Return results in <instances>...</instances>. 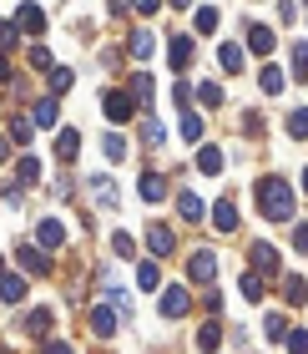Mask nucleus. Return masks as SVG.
<instances>
[{"label":"nucleus","mask_w":308,"mask_h":354,"mask_svg":"<svg viewBox=\"0 0 308 354\" xmlns=\"http://www.w3.org/2000/svg\"><path fill=\"white\" fill-rule=\"evenodd\" d=\"M288 137H298V142H308V106H298V111H288Z\"/></svg>","instance_id":"nucleus-28"},{"label":"nucleus","mask_w":308,"mask_h":354,"mask_svg":"<svg viewBox=\"0 0 308 354\" xmlns=\"http://www.w3.org/2000/svg\"><path fill=\"white\" fill-rule=\"evenodd\" d=\"M177 132H182V142H202V117L198 111H182V127H177Z\"/></svg>","instance_id":"nucleus-25"},{"label":"nucleus","mask_w":308,"mask_h":354,"mask_svg":"<svg viewBox=\"0 0 308 354\" xmlns=\"http://www.w3.org/2000/svg\"><path fill=\"white\" fill-rule=\"evenodd\" d=\"M303 192H308V167H303Z\"/></svg>","instance_id":"nucleus-50"},{"label":"nucleus","mask_w":308,"mask_h":354,"mask_svg":"<svg viewBox=\"0 0 308 354\" xmlns=\"http://www.w3.org/2000/svg\"><path fill=\"white\" fill-rule=\"evenodd\" d=\"M21 329L30 334V339H46V334L56 329V314H51V304H41V309H30V314L21 319Z\"/></svg>","instance_id":"nucleus-4"},{"label":"nucleus","mask_w":308,"mask_h":354,"mask_svg":"<svg viewBox=\"0 0 308 354\" xmlns=\"http://www.w3.org/2000/svg\"><path fill=\"white\" fill-rule=\"evenodd\" d=\"M126 46H132V56H137V61H147V56L157 51V41L147 36V30H132V41H126Z\"/></svg>","instance_id":"nucleus-26"},{"label":"nucleus","mask_w":308,"mask_h":354,"mask_svg":"<svg viewBox=\"0 0 308 354\" xmlns=\"http://www.w3.org/2000/svg\"><path fill=\"white\" fill-rule=\"evenodd\" d=\"M142 198H147V203H162V198H167V177H162V172H142Z\"/></svg>","instance_id":"nucleus-16"},{"label":"nucleus","mask_w":308,"mask_h":354,"mask_svg":"<svg viewBox=\"0 0 308 354\" xmlns=\"http://www.w3.org/2000/svg\"><path fill=\"white\" fill-rule=\"evenodd\" d=\"M192 51H198V46H192V36H177L172 51H167V56H172V71H187V66H192Z\"/></svg>","instance_id":"nucleus-18"},{"label":"nucleus","mask_w":308,"mask_h":354,"mask_svg":"<svg viewBox=\"0 0 308 354\" xmlns=\"http://www.w3.org/2000/svg\"><path fill=\"white\" fill-rule=\"evenodd\" d=\"M26 279H21V273H0V299H6V304H26Z\"/></svg>","instance_id":"nucleus-13"},{"label":"nucleus","mask_w":308,"mask_h":354,"mask_svg":"<svg viewBox=\"0 0 308 354\" xmlns=\"http://www.w3.org/2000/svg\"><path fill=\"white\" fill-rule=\"evenodd\" d=\"M187 6H192V0H172V10H187Z\"/></svg>","instance_id":"nucleus-49"},{"label":"nucleus","mask_w":308,"mask_h":354,"mask_svg":"<svg viewBox=\"0 0 308 354\" xmlns=\"http://www.w3.org/2000/svg\"><path fill=\"white\" fill-rule=\"evenodd\" d=\"M142 142H147V147H162V142H167V132H162V127L147 117V122H142Z\"/></svg>","instance_id":"nucleus-39"},{"label":"nucleus","mask_w":308,"mask_h":354,"mask_svg":"<svg viewBox=\"0 0 308 354\" xmlns=\"http://www.w3.org/2000/svg\"><path fill=\"white\" fill-rule=\"evenodd\" d=\"M30 66H36V71H51V51H46V46H30Z\"/></svg>","instance_id":"nucleus-43"},{"label":"nucleus","mask_w":308,"mask_h":354,"mask_svg":"<svg viewBox=\"0 0 308 354\" xmlns=\"http://www.w3.org/2000/svg\"><path fill=\"white\" fill-rule=\"evenodd\" d=\"M198 172H202V177H218V172H222V147H202V152H198Z\"/></svg>","instance_id":"nucleus-22"},{"label":"nucleus","mask_w":308,"mask_h":354,"mask_svg":"<svg viewBox=\"0 0 308 354\" xmlns=\"http://www.w3.org/2000/svg\"><path fill=\"white\" fill-rule=\"evenodd\" d=\"M61 243H66V228L56 218H41L36 223V248H61Z\"/></svg>","instance_id":"nucleus-12"},{"label":"nucleus","mask_w":308,"mask_h":354,"mask_svg":"<svg viewBox=\"0 0 308 354\" xmlns=\"http://www.w3.org/2000/svg\"><path fill=\"white\" fill-rule=\"evenodd\" d=\"M61 91H71V71H66V66L51 71V96H61Z\"/></svg>","instance_id":"nucleus-41"},{"label":"nucleus","mask_w":308,"mask_h":354,"mask_svg":"<svg viewBox=\"0 0 308 354\" xmlns=\"http://www.w3.org/2000/svg\"><path fill=\"white\" fill-rule=\"evenodd\" d=\"M15 46H21V30H15V21H0V56L15 51Z\"/></svg>","instance_id":"nucleus-33"},{"label":"nucleus","mask_w":308,"mask_h":354,"mask_svg":"<svg viewBox=\"0 0 308 354\" xmlns=\"http://www.w3.org/2000/svg\"><path fill=\"white\" fill-rule=\"evenodd\" d=\"M0 273H6V253H0Z\"/></svg>","instance_id":"nucleus-51"},{"label":"nucleus","mask_w":308,"mask_h":354,"mask_svg":"<svg viewBox=\"0 0 308 354\" xmlns=\"http://www.w3.org/2000/svg\"><path fill=\"white\" fill-rule=\"evenodd\" d=\"M132 10H137V15H157L162 0H132Z\"/></svg>","instance_id":"nucleus-45"},{"label":"nucleus","mask_w":308,"mask_h":354,"mask_svg":"<svg viewBox=\"0 0 308 354\" xmlns=\"http://www.w3.org/2000/svg\"><path fill=\"white\" fill-rule=\"evenodd\" d=\"M91 203L102 207V213H111V207L122 203V187L111 183V177H91Z\"/></svg>","instance_id":"nucleus-6"},{"label":"nucleus","mask_w":308,"mask_h":354,"mask_svg":"<svg viewBox=\"0 0 308 354\" xmlns=\"http://www.w3.org/2000/svg\"><path fill=\"white\" fill-rule=\"evenodd\" d=\"M157 309H162V319H182V314L192 309V294H187L182 283H172L167 294H162V304H157Z\"/></svg>","instance_id":"nucleus-5"},{"label":"nucleus","mask_w":308,"mask_h":354,"mask_svg":"<svg viewBox=\"0 0 308 354\" xmlns=\"http://www.w3.org/2000/svg\"><path fill=\"white\" fill-rule=\"evenodd\" d=\"M111 248H117V259H132V253H137L132 233H117V238H111Z\"/></svg>","instance_id":"nucleus-42"},{"label":"nucleus","mask_w":308,"mask_h":354,"mask_svg":"<svg viewBox=\"0 0 308 354\" xmlns=\"http://www.w3.org/2000/svg\"><path fill=\"white\" fill-rule=\"evenodd\" d=\"M91 334L96 339H111V334H117V309H111V304H96L91 309Z\"/></svg>","instance_id":"nucleus-11"},{"label":"nucleus","mask_w":308,"mask_h":354,"mask_svg":"<svg viewBox=\"0 0 308 354\" xmlns=\"http://www.w3.org/2000/svg\"><path fill=\"white\" fill-rule=\"evenodd\" d=\"M147 248L157 253V259H172V253H177V238H172L167 223H152V228H147Z\"/></svg>","instance_id":"nucleus-8"},{"label":"nucleus","mask_w":308,"mask_h":354,"mask_svg":"<svg viewBox=\"0 0 308 354\" xmlns=\"http://www.w3.org/2000/svg\"><path fill=\"white\" fill-rule=\"evenodd\" d=\"M132 111H137V96L132 91H106V117L111 122H132Z\"/></svg>","instance_id":"nucleus-9"},{"label":"nucleus","mask_w":308,"mask_h":354,"mask_svg":"<svg viewBox=\"0 0 308 354\" xmlns=\"http://www.w3.org/2000/svg\"><path fill=\"white\" fill-rule=\"evenodd\" d=\"M248 268L258 273V279H268V273H278V248H273V243H263V238H258V243L248 248Z\"/></svg>","instance_id":"nucleus-2"},{"label":"nucleus","mask_w":308,"mask_h":354,"mask_svg":"<svg viewBox=\"0 0 308 354\" xmlns=\"http://www.w3.org/2000/svg\"><path fill=\"white\" fill-rule=\"evenodd\" d=\"M15 30H21V36H41V30H46V10L26 0V6L15 10Z\"/></svg>","instance_id":"nucleus-7"},{"label":"nucleus","mask_w":308,"mask_h":354,"mask_svg":"<svg viewBox=\"0 0 308 354\" xmlns=\"http://www.w3.org/2000/svg\"><path fill=\"white\" fill-rule=\"evenodd\" d=\"M30 183H41V162L36 157H21L15 162V187H30Z\"/></svg>","instance_id":"nucleus-21"},{"label":"nucleus","mask_w":308,"mask_h":354,"mask_svg":"<svg viewBox=\"0 0 308 354\" xmlns=\"http://www.w3.org/2000/svg\"><path fill=\"white\" fill-rule=\"evenodd\" d=\"M10 137L21 142V147H26V142L36 137V127H30V117H10Z\"/></svg>","instance_id":"nucleus-35"},{"label":"nucleus","mask_w":308,"mask_h":354,"mask_svg":"<svg viewBox=\"0 0 308 354\" xmlns=\"http://www.w3.org/2000/svg\"><path fill=\"white\" fill-rule=\"evenodd\" d=\"M288 71H293V82L308 76V41H293V56H288Z\"/></svg>","instance_id":"nucleus-24"},{"label":"nucleus","mask_w":308,"mask_h":354,"mask_svg":"<svg viewBox=\"0 0 308 354\" xmlns=\"http://www.w3.org/2000/svg\"><path fill=\"white\" fill-rule=\"evenodd\" d=\"M41 354H71V344H66V339H51V344H46Z\"/></svg>","instance_id":"nucleus-47"},{"label":"nucleus","mask_w":308,"mask_h":354,"mask_svg":"<svg viewBox=\"0 0 308 354\" xmlns=\"http://www.w3.org/2000/svg\"><path fill=\"white\" fill-rule=\"evenodd\" d=\"M248 46H253V56H268L273 51V30L268 26H248Z\"/></svg>","instance_id":"nucleus-23"},{"label":"nucleus","mask_w":308,"mask_h":354,"mask_svg":"<svg viewBox=\"0 0 308 354\" xmlns=\"http://www.w3.org/2000/svg\"><path fill=\"white\" fill-rule=\"evenodd\" d=\"M218 344H222V329H218V324H202V334H198V349H202V354H213Z\"/></svg>","instance_id":"nucleus-32"},{"label":"nucleus","mask_w":308,"mask_h":354,"mask_svg":"<svg viewBox=\"0 0 308 354\" xmlns=\"http://www.w3.org/2000/svg\"><path fill=\"white\" fill-rule=\"evenodd\" d=\"M198 102H202V106H222V86H218V82H202V86H198Z\"/></svg>","instance_id":"nucleus-36"},{"label":"nucleus","mask_w":308,"mask_h":354,"mask_svg":"<svg viewBox=\"0 0 308 354\" xmlns=\"http://www.w3.org/2000/svg\"><path fill=\"white\" fill-rule=\"evenodd\" d=\"M218 61H222V71H242V46H218Z\"/></svg>","instance_id":"nucleus-27"},{"label":"nucleus","mask_w":308,"mask_h":354,"mask_svg":"<svg viewBox=\"0 0 308 354\" xmlns=\"http://www.w3.org/2000/svg\"><path fill=\"white\" fill-rule=\"evenodd\" d=\"M218 21H222V15H218V6H202V10H198V30H202V36H213V30H218Z\"/></svg>","instance_id":"nucleus-34"},{"label":"nucleus","mask_w":308,"mask_h":354,"mask_svg":"<svg viewBox=\"0 0 308 354\" xmlns=\"http://www.w3.org/2000/svg\"><path fill=\"white\" fill-rule=\"evenodd\" d=\"M132 86H137V106H152V76H132Z\"/></svg>","instance_id":"nucleus-38"},{"label":"nucleus","mask_w":308,"mask_h":354,"mask_svg":"<svg viewBox=\"0 0 308 354\" xmlns=\"http://www.w3.org/2000/svg\"><path fill=\"white\" fill-rule=\"evenodd\" d=\"M76 152H81V132H76V127H61V137H56V157H61V162H76Z\"/></svg>","instance_id":"nucleus-14"},{"label":"nucleus","mask_w":308,"mask_h":354,"mask_svg":"<svg viewBox=\"0 0 308 354\" xmlns=\"http://www.w3.org/2000/svg\"><path fill=\"white\" fill-rule=\"evenodd\" d=\"M288 349H293V354H308V329H293V334H288V339H283Z\"/></svg>","instance_id":"nucleus-44"},{"label":"nucleus","mask_w":308,"mask_h":354,"mask_svg":"<svg viewBox=\"0 0 308 354\" xmlns=\"http://www.w3.org/2000/svg\"><path fill=\"white\" fill-rule=\"evenodd\" d=\"M253 203H258V213L273 218V223H288L293 218V183L288 177H258V187H253Z\"/></svg>","instance_id":"nucleus-1"},{"label":"nucleus","mask_w":308,"mask_h":354,"mask_svg":"<svg viewBox=\"0 0 308 354\" xmlns=\"http://www.w3.org/2000/svg\"><path fill=\"white\" fill-rule=\"evenodd\" d=\"M263 334H268L273 344H283V339H288V319H283V314H268V324H263Z\"/></svg>","instance_id":"nucleus-30"},{"label":"nucleus","mask_w":308,"mask_h":354,"mask_svg":"<svg viewBox=\"0 0 308 354\" xmlns=\"http://www.w3.org/2000/svg\"><path fill=\"white\" fill-rule=\"evenodd\" d=\"M213 228L218 233H238V207L222 198V203H213Z\"/></svg>","instance_id":"nucleus-15"},{"label":"nucleus","mask_w":308,"mask_h":354,"mask_svg":"<svg viewBox=\"0 0 308 354\" xmlns=\"http://www.w3.org/2000/svg\"><path fill=\"white\" fill-rule=\"evenodd\" d=\"M0 354H6V349H0Z\"/></svg>","instance_id":"nucleus-52"},{"label":"nucleus","mask_w":308,"mask_h":354,"mask_svg":"<svg viewBox=\"0 0 308 354\" xmlns=\"http://www.w3.org/2000/svg\"><path fill=\"white\" fill-rule=\"evenodd\" d=\"M293 248L308 253V223H298V228H293Z\"/></svg>","instance_id":"nucleus-46"},{"label":"nucleus","mask_w":308,"mask_h":354,"mask_svg":"<svg viewBox=\"0 0 308 354\" xmlns=\"http://www.w3.org/2000/svg\"><path fill=\"white\" fill-rule=\"evenodd\" d=\"M177 213H182L187 223H202V213H207V207H202V198H198V192H177Z\"/></svg>","instance_id":"nucleus-19"},{"label":"nucleus","mask_w":308,"mask_h":354,"mask_svg":"<svg viewBox=\"0 0 308 354\" xmlns=\"http://www.w3.org/2000/svg\"><path fill=\"white\" fill-rule=\"evenodd\" d=\"M137 283H142V288H157V283H162V273H157L152 259H147V263H137Z\"/></svg>","instance_id":"nucleus-37"},{"label":"nucleus","mask_w":308,"mask_h":354,"mask_svg":"<svg viewBox=\"0 0 308 354\" xmlns=\"http://www.w3.org/2000/svg\"><path fill=\"white\" fill-rule=\"evenodd\" d=\"M258 86H263L268 96H278V91H283V71H278V66H263V76H258Z\"/></svg>","instance_id":"nucleus-31"},{"label":"nucleus","mask_w":308,"mask_h":354,"mask_svg":"<svg viewBox=\"0 0 308 354\" xmlns=\"http://www.w3.org/2000/svg\"><path fill=\"white\" fill-rule=\"evenodd\" d=\"M0 82H10V56H0Z\"/></svg>","instance_id":"nucleus-48"},{"label":"nucleus","mask_w":308,"mask_h":354,"mask_svg":"<svg viewBox=\"0 0 308 354\" xmlns=\"http://www.w3.org/2000/svg\"><path fill=\"white\" fill-rule=\"evenodd\" d=\"M187 279L192 283H213L218 279V253L213 248H198V253H192V263H187Z\"/></svg>","instance_id":"nucleus-3"},{"label":"nucleus","mask_w":308,"mask_h":354,"mask_svg":"<svg viewBox=\"0 0 308 354\" xmlns=\"http://www.w3.org/2000/svg\"><path fill=\"white\" fill-rule=\"evenodd\" d=\"M61 122V111H56V96H41L36 111H30V127H56Z\"/></svg>","instance_id":"nucleus-17"},{"label":"nucleus","mask_w":308,"mask_h":354,"mask_svg":"<svg viewBox=\"0 0 308 354\" xmlns=\"http://www.w3.org/2000/svg\"><path fill=\"white\" fill-rule=\"evenodd\" d=\"M238 288H242V299H248V304H258V299H263V279H258L253 268L242 273V283H238Z\"/></svg>","instance_id":"nucleus-29"},{"label":"nucleus","mask_w":308,"mask_h":354,"mask_svg":"<svg viewBox=\"0 0 308 354\" xmlns=\"http://www.w3.org/2000/svg\"><path fill=\"white\" fill-rule=\"evenodd\" d=\"M15 259H21L26 273H36V279H41V273H51V259H46L36 243H21V248H15Z\"/></svg>","instance_id":"nucleus-10"},{"label":"nucleus","mask_w":308,"mask_h":354,"mask_svg":"<svg viewBox=\"0 0 308 354\" xmlns=\"http://www.w3.org/2000/svg\"><path fill=\"white\" fill-rule=\"evenodd\" d=\"M283 304L303 309V304H308V279H298V273H293V279H283Z\"/></svg>","instance_id":"nucleus-20"},{"label":"nucleus","mask_w":308,"mask_h":354,"mask_svg":"<svg viewBox=\"0 0 308 354\" xmlns=\"http://www.w3.org/2000/svg\"><path fill=\"white\" fill-rule=\"evenodd\" d=\"M102 152H106V157H111V162H122V157H126V142H122V137H117V132H111V137H106V142H102Z\"/></svg>","instance_id":"nucleus-40"}]
</instances>
